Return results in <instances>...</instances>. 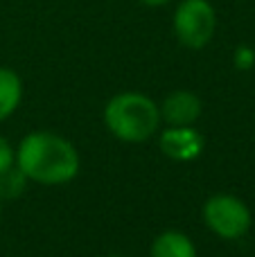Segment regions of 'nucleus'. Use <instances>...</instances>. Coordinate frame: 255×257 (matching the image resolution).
I'll return each mask as SVG.
<instances>
[{"label":"nucleus","mask_w":255,"mask_h":257,"mask_svg":"<svg viewBox=\"0 0 255 257\" xmlns=\"http://www.w3.org/2000/svg\"><path fill=\"white\" fill-rule=\"evenodd\" d=\"M16 167L39 185H63L79 172L75 145L52 131L27 133L16 149Z\"/></svg>","instance_id":"1"},{"label":"nucleus","mask_w":255,"mask_h":257,"mask_svg":"<svg viewBox=\"0 0 255 257\" xmlns=\"http://www.w3.org/2000/svg\"><path fill=\"white\" fill-rule=\"evenodd\" d=\"M104 124L122 142H145L161 126L156 102L143 93H120L104 106Z\"/></svg>","instance_id":"2"},{"label":"nucleus","mask_w":255,"mask_h":257,"mask_svg":"<svg viewBox=\"0 0 255 257\" xmlns=\"http://www.w3.org/2000/svg\"><path fill=\"white\" fill-rule=\"evenodd\" d=\"M217 30V12L208 0H181L174 12V34L181 45L201 50Z\"/></svg>","instance_id":"3"},{"label":"nucleus","mask_w":255,"mask_h":257,"mask_svg":"<svg viewBox=\"0 0 255 257\" xmlns=\"http://www.w3.org/2000/svg\"><path fill=\"white\" fill-rule=\"evenodd\" d=\"M203 221L221 239H239L251 230V210L233 194H215L203 205Z\"/></svg>","instance_id":"4"},{"label":"nucleus","mask_w":255,"mask_h":257,"mask_svg":"<svg viewBox=\"0 0 255 257\" xmlns=\"http://www.w3.org/2000/svg\"><path fill=\"white\" fill-rule=\"evenodd\" d=\"M161 145L163 154L170 156L172 160H188L199 158L203 151V136L194 126H170L161 133Z\"/></svg>","instance_id":"5"},{"label":"nucleus","mask_w":255,"mask_h":257,"mask_svg":"<svg viewBox=\"0 0 255 257\" xmlns=\"http://www.w3.org/2000/svg\"><path fill=\"white\" fill-rule=\"evenodd\" d=\"M158 111L161 120L170 126H194V122L201 117V99L190 90H174L165 97Z\"/></svg>","instance_id":"6"},{"label":"nucleus","mask_w":255,"mask_h":257,"mask_svg":"<svg viewBox=\"0 0 255 257\" xmlns=\"http://www.w3.org/2000/svg\"><path fill=\"white\" fill-rule=\"evenodd\" d=\"M149 257H197L192 239L179 230H165L154 239Z\"/></svg>","instance_id":"7"},{"label":"nucleus","mask_w":255,"mask_h":257,"mask_svg":"<svg viewBox=\"0 0 255 257\" xmlns=\"http://www.w3.org/2000/svg\"><path fill=\"white\" fill-rule=\"evenodd\" d=\"M23 99V81L9 68H0V122L7 120Z\"/></svg>","instance_id":"8"},{"label":"nucleus","mask_w":255,"mask_h":257,"mask_svg":"<svg viewBox=\"0 0 255 257\" xmlns=\"http://www.w3.org/2000/svg\"><path fill=\"white\" fill-rule=\"evenodd\" d=\"M27 176L18 167H9L0 174V199H16L25 190Z\"/></svg>","instance_id":"9"},{"label":"nucleus","mask_w":255,"mask_h":257,"mask_svg":"<svg viewBox=\"0 0 255 257\" xmlns=\"http://www.w3.org/2000/svg\"><path fill=\"white\" fill-rule=\"evenodd\" d=\"M233 61L237 70H251L255 66V50L251 45H239L233 54Z\"/></svg>","instance_id":"10"},{"label":"nucleus","mask_w":255,"mask_h":257,"mask_svg":"<svg viewBox=\"0 0 255 257\" xmlns=\"http://www.w3.org/2000/svg\"><path fill=\"white\" fill-rule=\"evenodd\" d=\"M14 163H16V151H14L12 145H9V142L0 136V174H3L5 169L12 167Z\"/></svg>","instance_id":"11"},{"label":"nucleus","mask_w":255,"mask_h":257,"mask_svg":"<svg viewBox=\"0 0 255 257\" xmlns=\"http://www.w3.org/2000/svg\"><path fill=\"white\" fill-rule=\"evenodd\" d=\"M140 5H145V7H163V5L172 3V0H138Z\"/></svg>","instance_id":"12"},{"label":"nucleus","mask_w":255,"mask_h":257,"mask_svg":"<svg viewBox=\"0 0 255 257\" xmlns=\"http://www.w3.org/2000/svg\"><path fill=\"white\" fill-rule=\"evenodd\" d=\"M111 257H120V255H111Z\"/></svg>","instance_id":"13"}]
</instances>
